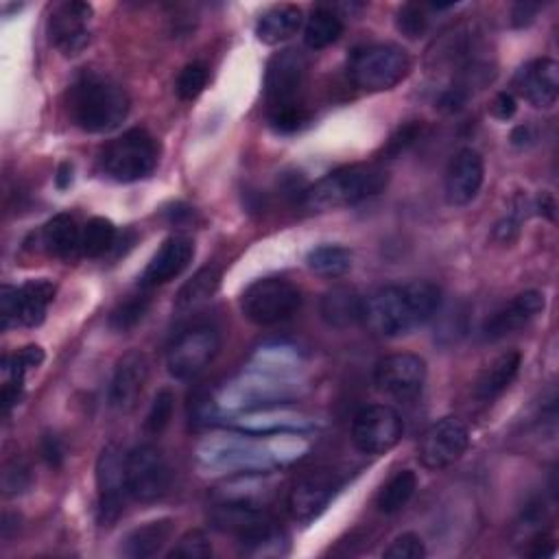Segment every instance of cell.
Here are the masks:
<instances>
[{"mask_svg": "<svg viewBox=\"0 0 559 559\" xmlns=\"http://www.w3.org/2000/svg\"><path fill=\"white\" fill-rule=\"evenodd\" d=\"M441 306V288L428 280L384 286L362 301V323L384 338L408 334L430 321Z\"/></svg>", "mask_w": 559, "mask_h": 559, "instance_id": "obj_1", "label": "cell"}, {"mask_svg": "<svg viewBox=\"0 0 559 559\" xmlns=\"http://www.w3.org/2000/svg\"><path fill=\"white\" fill-rule=\"evenodd\" d=\"M72 122L87 133H107L129 114V96L122 85L98 72L79 74L66 94Z\"/></svg>", "mask_w": 559, "mask_h": 559, "instance_id": "obj_2", "label": "cell"}, {"mask_svg": "<svg viewBox=\"0 0 559 559\" xmlns=\"http://www.w3.org/2000/svg\"><path fill=\"white\" fill-rule=\"evenodd\" d=\"M389 183V173L380 164L341 166L306 188L301 205L308 210H334L354 205L380 194Z\"/></svg>", "mask_w": 559, "mask_h": 559, "instance_id": "obj_3", "label": "cell"}, {"mask_svg": "<svg viewBox=\"0 0 559 559\" xmlns=\"http://www.w3.org/2000/svg\"><path fill=\"white\" fill-rule=\"evenodd\" d=\"M162 146L155 135L142 127H133L114 138L100 153L103 173L120 183H131L148 177L159 162Z\"/></svg>", "mask_w": 559, "mask_h": 559, "instance_id": "obj_4", "label": "cell"}, {"mask_svg": "<svg viewBox=\"0 0 559 559\" xmlns=\"http://www.w3.org/2000/svg\"><path fill=\"white\" fill-rule=\"evenodd\" d=\"M411 70V59L395 44H369L349 57V76L356 87L367 92L393 90Z\"/></svg>", "mask_w": 559, "mask_h": 559, "instance_id": "obj_5", "label": "cell"}, {"mask_svg": "<svg viewBox=\"0 0 559 559\" xmlns=\"http://www.w3.org/2000/svg\"><path fill=\"white\" fill-rule=\"evenodd\" d=\"M301 306L299 288L284 277H260L240 297L242 314L255 325H275L290 319Z\"/></svg>", "mask_w": 559, "mask_h": 559, "instance_id": "obj_6", "label": "cell"}, {"mask_svg": "<svg viewBox=\"0 0 559 559\" xmlns=\"http://www.w3.org/2000/svg\"><path fill=\"white\" fill-rule=\"evenodd\" d=\"M96 518L100 526H111L124 511L127 454L116 443H107L96 459Z\"/></svg>", "mask_w": 559, "mask_h": 559, "instance_id": "obj_7", "label": "cell"}, {"mask_svg": "<svg viewBox=\"0 0 559 559\" xmlns=\"http://www.w3.org/2000/svg\"><path fill=\"white\" fill-rule=\"evenodd\" d=\"M221 334L212 325H194L175 336L166 352V369L177 380L197 378L218 354Z\"/></svg>", "mask_w": 559, "mask_h": 559, "instance_id": "obj_8", "label": "cell"}, {"mask_svg": "<svg viewBox=\"0 0 559 559\" xmlns=\"http://www.w3.org/2000/svg\"><path fill=\"white\" fill-rule=\"evenodd\" d=\"M170 483L173 469L157 445L142 443L127 454V489L133 500L153 502L168 493Z\"/></svg>", "mask_w": 559, "mask_h": 559, "instance_id": "obj_9", "label": "cell"}, {"mask_svg": "<svg viewBox=\"0 0 559 559\" xmlns=\"http://www.w3.org/2000/svg\"><path fill=\"white\" fill-rule=\"evenodd\" d=\"M308 74V59L295 50L286 48L275 52L264 72V96L269 109L301 105V90Z\"/></svg>", "mask_w": 559, "mask_h": 559, "instance_id": "obj_10", "label": "cell"}, {"mask_svg": "<svg viewBox=\"0 0 559 559\" xmlns=\"http://www.w3.org/2000/svg\"><path fill=\"white\" fill-rule=\"evenodd\" d=\"M404 424L395 408L369 404L354 415L352 441L362 454H384L402 439Z\"/></svg>", "mask_w": 559, "mask_h": 559, "instance_id": "obj_11", "label": "cell"}, {"mask_svg": "<svg viewBox=\"0 0 559 559\" xmlns=\"http://www.w3.org/2000/svg\"><path fill=\"white\" fill-rule=\"evenodd\" d=\"M55 284L50 280H28L22 286H2V328L26 325L35 328L46 319V310L55 299Z\"/></svg>", "mask_w": 559, "mask_h": 559, "instance_id": "obj_12", "label": "cell"}, {"mask_svg": "<svg viewBox=\"0 0 559 559\" xmlns=\"http://www.w3.org/2000/svg\"><path fill=\"white\" fill-rule=\"evenodd\" d=\"M469 445V432L456 417H443L426 428L419 441V463L428 469H443L459 461Z\"/></svg>", "mask_w": 559, "mask_h": 559, "instance_id": "obj_13", "label": "cell"}, {"mask_svg": "<svg viewBox=\"0 0 559 559\" xmlns=\"http://www.w3.org/2000/svg\"><path fill=\"white\" fill-rule=\"evenodd\" d=\"M373 382L382 393L395 400H411L424 389L426 362L408 352L384 356L373 369Z\"/></svg>", "mask_w": 559, "mask_h": 559, "instance_id": "obj_14", "label": "cell"}, {"mask_svg": "<svg viewBox=\"0 0 559 559\" xmlns=\"http://www.w3.org/2000/svg\"><path fill=\"white\" fill-rule=\"evenodd\" d=\"M90 17L92 7L81 0H68L57 4L48 15V37L52 46L66 55L74 57L90 44Z\"/></svg>", "mask_w": 559, "mask_h": 559, "instance_id": "obj_15", "label": "cell"}, {"mask_svg": "<svg viewBox=\"0 0 559 559\" xmlns=\"http://www.w3.org/2000/svg\"><path fill=\"white\" fill-rule=\"evenodd\" d=\"M515 92L535 109H550L559 96V66L542 57L524 63L513 76Z\"/></svg>", "mask_w": 559, "mask_h": 559, "instance_id": "obj_16", "label": "cell"}, {"mask_svg": "<svg viewBox=\"0 0 559 559\" xmlns=\"http://www.w3.org/2000/svg\"><path fill=\"white\" fill-rule=\"evenodd\" d=\"M485 179V164L478 151L461 148L445 168L443 192L450 205H467L476 199Z\"/></svg>", "mask_w": 559, "mask_h": 559, "instance_id": "obj_17", "label": "cell"}, {"mask_svg": "<svg viewBox=\"0 0 559 559\" xmlns=\"http://www.w3.org/2000/svg\"><path fill=\"white\" fill-rule=\"evenodd\" d=\"M194 258V242L186 234L168 236L142 271L140 286L153 288L175 280Z\"/></svg>", "mask_w": 559, "mask_h": 559, "instance_id": "obj_18", "label": "cell"}, {"mask_svg": "<svg viewBox=\"0 0 559 559\" xmlns=\"http://www.w3.org/2000/svg\"><path fill=\"white\" fill-rule=\"evenodd\" d=\"M148 380V360L142 352L133 349L129 354H124L116 369H114V376H111V382H109V393H107V400H109V406L114 411H131L144 389Z\"/></svg>", "mask_w": 559, "mask_h": 559, "instance_id": "obj_19", "label": "cell"}, {"mask_svg": "<svg viewBox=\"0 0 559 559\" xmlns=\"http://www.w3.org/2000/svg\"><path fill=\"white\" fill-rule=\"evenodd\" d=\"M546 301L539 290H524L515 295L509 304H504L500 310H496L483 325V338L485 341H498L507 334L528 325L542 310Z\"/></svg>", "mask_w": 559, "mask_h": 559, "instance_id": "obj_20", "label": "cell"}, {"mask_svg": "<svg viewBox=\"0 0 559 559\" xmlns=\"http://www.w3.org/2000/svg\"><path fill=\"white\" fill-rule=\"evenodd\" d=\"M336 489H338L336 478L325 472H317L299 478L288 493V509L293 518L299 522H310L330 504Z\"/></svg>", "mask_w": 559, "mask_h": 559, "instance_id": "obj_21", "label": "cell"}, {"mask_svg": "<svg viewBox=\"0 0 559 559\" xmlns=\"http://www.w3.org/2000/svg\"><path fill=\"white\" fill-rule=\"evenodd\" d=\"M362 301L365 297H360L354 288L334 286L323 293L319 301V314L330 328L345 330L362 321Z\"/></svg>", "mask_w": 559, "mask_h": 559, "instance_id": "obj_22", "label": "cell"}, {"mask_svg": "<svg viewBox=\"0 0 559 559\" xmlns=\"http://www.w3.org/2000/svg\"><path fill=\"white\" fill-rule=\"evenodd\" d=\"M301 9L290 2L269 7L255 22V37L266 46L290 39L301 26Z\"/></svg>", "mask_w": 559, "mask_h": 559, "instance_id": "obj_23", "label": "cell"}, {"mask_svg": "<svg viewBox=\"0 0 559 559\" xmlns=\"http://www.w3.org/2000/svg\"><path fill=\"white\" fill-rule=\"evenodd\" d=\"M520 365H522V356L515 349L493 358L491 365L480 373L476 382V389H474L476 400L483 404H491L496 397H500L515 380Z\"/></svg>", "mask_w": 559, "mask_h": 559, "instance_id": "obj_24", "label": "cell"}, {"mask_svg": "<svg viewBox=\"0 0 559 559\" xmlns=\"http://www.w3.org/2000/svg\"><path fill=\"white\" fill-rule=\"evenodd\" d=\"M41 249L61 260H72L81 253V227L74 216L57 214L39 231Z\"/></svg>", "mask_w": 559, "mask_h": 559, "instance_id": "obj_25", "label": "cell"}, {"mask_svg": "<svg viewBox=\"0 0 559 559\" xmlns=\"http://www.w3.org/2000/svg\"><path fill=\"white\" fill-rule=\"evenodd\" d=\"M173 526L175 524L168 518L153 520V522H146L142 526H135L122 539V548H120L122 555L133 557V559H144V557L157 555L168 544V539L173 537Z\"/></svg>", "mask_w": 559, "mask_h": 559, "instance_id": "obj_26", "label": "cell"}, {"mask_svg": "<svg viewBox=\"0 0 559 559\" xmlns=\"http://www.w3.org/2000/svg\"><path fill=\"white\" fill-rule=\"evenodd\" d=\"M343 35V20L330 7H317L304 26V44L310 50H321Z\"/></svg>", "mask_w": 559, "mask_h": 559, "instance_id": "obj_27", "label": "cell"}, {"mask_svg": "<svg viewBox=\"0 0 559 559\" xmlns=\"http://www.w3.org/2000/svg\"><path fill=\"white\" fill-rule=\"evenodd\" d=\"M417 489V474L413 469L395 472L376 493V509L384 515L397 513L406 507Z\"/></svg>", "mask_w": 559, "mask_h": 559, "instance_id": "obj_28", "label": "cell"}, {"mask_svg": "<svg viewBox=\"0 0 559 559\" xmlns=\"http://www.w3.org/2000/svg\"><path fill=\"white\" fill-rule=\"evenodd\" d=\"M221 284V271L216 266L199 269L177 293L175 308L177 310H192L205 304Z\"/></svg>", "mask_w": 559, "mask_h": 559, "instance_id": "obj_29", "label": "cell"}, {"mask_svg": "<svg viewBox=\"0 0 559 559\" xmlns=\"http://www.w3.org/2000/svg\"><path fill=\"white\" fill-rule=\"evenodd\" d=\"M306 266L323 277H338L352 269V253L341 245H319L306 253Z\"/></svg>", "mask_w": 559, "mask_h": 559, "instance_id": "obj_30", "label": "cell"}, {"mask_svg": "<svg viewBox=\"0 0 559 559\" xmlns=\"http://www.w3.org/2000/svg\"><path fill=\"white\" fill-rule=\"evenodd\" d=\"M116 247V227L109 218L94 216L81 227V253L100 258Z\"/></svg>", "mask_w": 559, "mask_h": 559, "instance_id": "obj_31", "label": "cell"}, {"mask_svg": "<svg viewBox=\"0 0 559 559\" xmlns=\"http://www.w3.org/2000/svg\"><path fill=\"white\" fill-rule=\"evenodd\" d=\"M151 306V299L146 295H129L127 299L118 301L116 308L109 312V328L116 332L131 330L142 321Z\"/></svg>", "mask_w": 559, "mask_h": 559, "instance_id": "obj_32", "label": "cell"}, {"mask_svg": "<svg viewBox=\"0 0 559 559\" xmlns=\"http://www.w3.org/2000/svg\"><path fill=\"white\" fill-rule=\"evenodd\" d=\"M173 413H175V393L173 389L162 386L148 406V413L144 417V430L153 437L162 435L168 428Z\"/></svg>", "mask_w": 559, "mask_h": 559, "instance_id": "obj_33", "label": "cell"}, {"mask_svg": "<svg viewBox=\"0 0 559 559\" xmlns=\"http://www.w3.org/2000/svg\"><path fill=\"white\" fill-rule=\"evenodd\" d=\"M207 79H210V72H207V66L201 63V61H192V63H186L181 68V72L177 74V81H175V94L181 98V100H194L207 85Z\"/></svg>", "mask_w": 559, "mask_h": 559, "instance_id": "obj_34", "label": "cell"}, {"mask_svg": "<svg viewBox=\"0 0 559 559\" xmlns=\"http://www.w3.org/2000/svg\"><path fill=\"white\" fill-rule=\"evenodd\" d=\"M395 28L408 39H419L428 31V17L424 7L413 2L402 4L395 13Z\"/></svg>", "mask_w": 559, "mask_h": 559, "instance_id": "obj_35", "label": "cell"}, {"mask_svg": "<svg viewBox=\"0 0 559 559\" xmlns=\"http://www.w3.org/2000/svg\"><path fill=\"white\" fill-rule=\"evenodd\" d=\"M212 555V544L203 531H188L179 537L177 546L168 552L175 559H207Z\"/></svg>", "mask_w": 559, "mask_h": 559, "instance_id": "obj_36", "label": "cell"}, {"mask_svg": "<svg viewBox=\"0 0 559 559\" xmlns=\"http://www.w3.org/2000/svg\"><path fill=\"white\" fill-rule=\"evenodd\" d=\"M44 358L46 356H44V349L39 345H26V347H22L15 354L4 358V373L24 378L26 371L37 369L44 362Z\"/></svg>", "mask_w": 559, "mask_h": 559, "instance_id": "obj_37", "label": "cell"}, {"mask_svg": "<svg viewBox=\"0 0 559 559\" xmlns=\"http://www.w3.org/2000/svg\"><path fill=\"white\" fill-rule=\"evenodd\" d=\"M382 555L386 559H424L426 557V546H424L419 535L402 533L389 544V548H384Z\"/></svg>", "mask_w": 559, "mask_h": 559, "instance_id": "obj_38", "label": "cell"}, {"mask_svg": "<svg viewBox=\"0 0 559 559\" xmlns=\"http://www.w3.org/2000/svg\"><path fill=\"white\" fill-rule=\"evenodd\" d=\"M306 122V109L304 105H293V107H277L269 109V124L277 133H293Z\"/></svg>", "mask_w": 559, "mask_h": 559, "instance_id": "obj_39", "label": "cell"}, {"mask_svg": "<svg viewBox=\"0 0 559 559\" xmlns=\"http://www.w3.org/2000/svg\"><path fill=\"white\" fill-rule=\"evenodd\" d=\"M28 485H31L28 467L17 459L7 461L4 469H2V491L7 496H17V493L26 491Z\"/></svg>", "mask_w": 559, "mask_h": 559, "instance_id": "obj_40", "label": "cell"}, {"mask_svg": "<svg viewBox=\"0 0 559 559\" xmlns=\"http://www.w3.org/2000/svg\"><path fill=\"white\" fill-rule=\"evenodd\" d=\"M417 133H419V124L417 122H408L404 127H400L384 144L382 153L391 159V157H397L400 153H404L415 140H417Z\"/></svg>", "mask_w": 559, "mask_h": 559, "instance_id": "obj_41", "label": "cell"}, {"mask_svg": "<svg viewBox=\"0 0 559 559\" xmlns=\"http://www.w3.org/2000/svg\"><path fill=\"white\" fill-rule=\"evenodd\" d=\"M41 456L50 467H59L63 463L66 450H63V443L57 435L48 432V435L41 437Z\"/></svg>", "mask_w": 559, "mask_h": 559, "instance_id": "obj_42", "label": "cell"}, {"mask_svg": "<svg viewBox=\"0 0 559 559\" xmlns=\"http://www.w3.org/2000/svg\"><path fill=\"white\" fill-rule=\"evenodd\" d=\"M515 109H518L515 98H513V94H509V92L496 94L493 100H491V105H489V114H491L493 118H498V120H509V118H513Z\"/></svg>", "mask_w": 559, "mask_h": 559, "instance_id": "obj_43", "label": "cell"}, {"mask_svg": "<svg viewBox=\"0 0 559 559\" xmlns=\"http://www.w3.org/2000/svg\"><path fill=\"white\" fill-rule=\"evenodd\" d=\"M22 393H24V378L7 376L4 384H2V402H4L7 413L22 400Z\"/></svg>", "mask_w": 559, "mask_h": 559, "instance_id": "obj_44", "label": "cell"}, {"mask_svg": "<svg viewBox=\"0 0 559 559\" xmlns=\"http://www.w3.org/2000/svg\"><path fill=\"white\" fill-rule=\"evenodd\" d=\"M539 7H542V4H537V2H518V4L513 7V11H511V24H513L515 28L528 26V24L535 20Z\"/></svg>", "mask_w": 559, "mask_h": 559, "instance_id": "obj_45", "label": "cell"}, {"mask_svg": "<svg viewBox=\"0 0 559 559\" xmlns=\"http://www.w3.org/2000/svg\"><path fill=\"white\" fill-rule=\"evenodd\" d=\"M533 140H535V135L528 124H520L511 131V144H515V146H528Z\"/></svg>", "mask_w": 559, "mask_h": 559, "instance_id": "obj_46", "label": "cell"}, {"mask_svg": "<svg viewBox=\"0 0 559 559\" xmlns=\"http://www.w3.org/2000/svg\"><path fill=\"white\" fill-rule=\"evenodd\" d=\"M535 210H537L539 214H544L548 221H552V218H555V201H552V197H550L548 192L537 194V199H535Z\"/></svg>", "mask_w": 559, "mask_h": 559, "instance_id": "obj_47", "label": "cell"}, {"mask_svg": "<svg viewBox=\"0 0 559 559\" xmlns=\"http://www.w3.org/2000/svg\"><path fill=\"white\" fill-rule=\"evenodd\" d=\"M72 173H74V168H72V164H70V162L59 164L57 175H55V183H57V188H59V190H66V188L72 183Z\"/></svg>", "mask_w": 559, "mask_h": 559, "instance_id": "obj_48", "label": "cell"}]
</instances>
